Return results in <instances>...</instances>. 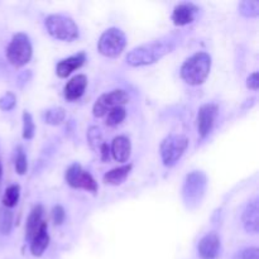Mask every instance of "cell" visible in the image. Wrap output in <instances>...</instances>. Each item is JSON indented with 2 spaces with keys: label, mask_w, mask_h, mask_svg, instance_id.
I'll use <instances>...</instances> for the list:
<instances>
[{
  "label": "cell",
  "mask_w": 259,
  "mask_h": 259,
  "mask_svg": "<svg viewBox=\"0 0 259 259\" xmlns=\"http://www.w3.org/2000/svg\"><path fill=\"white\" fill-rule=\"evenodd\" d=\"M175 46H176V39L172 37H164L158 40H153V42L132 50L126 56V62L133 67L152 65L164 57L167 53L172 52Z\"/></svg>",
  "instance_id": "cell-1"
},
{
  "label": "cell",
  "mask_w": 259,
  "mask_h": 259,
  "mask_svg": "<svg viewBox=\"0 0 259 259\" xmlns=\"http://www.w3.org/2000/svg\"><path fill=\"white\" fill-rule=\"evenodd\" d=\"M211 68V57L206 52H197L187 58L181 66L182 80L191 86H199L206 81Z\"/></svg>",
  "instance_id": "cell-2"
},
{
  "label": "cell",
  "mask_w": 259,
  "mask_h": 259,
  "mask_svg": "<svg viewBox=\"0 0 259 259\" xmlns=\"http://www.w3.org/2000/svg\"><path fill=\"white\" fill-rule=\"evenodd\" d=\"M45 25L53 38L65 42H72L78 38V27L72 18L62 14H51L46 18Z\"/></svg>",
  "instance_id": "cell-3"
},
{
  "label": "cell",
  "mask_w": 259,
  "mask_h": 259,
  "mask_svg": "<svg viewBox=\"0 0 259 259\" xmlns=\"http://www.w3.org/2000/svg\"><path fill=\"white\" fill-rule=\"evenodd\" d=\"M207 187L206 175L201 171H194L187 175L182 187V197L187 207L197 206L204 197Z\"/></svg>",
  "instance_id": "cell-4"
},
{
  "label": "cell",
  "mask_w": 259,
  "mask_h": 259,
  "mask_svg": "<svg viewBox=\"0 0 259 259\" xmlns=\"http://www.w3.org/2000/svg\"><path fill=\"white\" fill-rule=\"evenodd\" d=\"M33 48L29 38L24 33H17L7 47V58L14 67L27 65L32 58Z\"/></svg>",
  "instance_id": "cell-5"
},
{
  "label": "cell",
  "mask_w": 259,
  "mask_h": 259,
  "mask_svg": "<svg viewBox=\"0 0 259 259\" xmlns=\"http://www.w3.org/2000/svg\"><path fill=\"white\" fill-rule=\"evenodd\" d=\"M189 139L182 134H171L166 137L159 147L162 162L166 167H172L179 162L187 149Z\"/></svg>",
  "instance_id": "cell-6"
},
{
  "label": "cell",
  "mask_w": 259,
  "mask_h": 259,
  "mask_svg": "<svg viewBox=\"0 0 259 259\" xmlns=\"http://www.w3.org/2000/svg\"><path fill=\"white\" fill-rule=\"evenodd\" d=\"M126 46V37L119 28H109L100 35L98 50L105 57L115 58L124 51Z\"/></svg>",
  "instance_id": "cell-7"
},
{
  "label": "cell",
  "mask_w": 259,
  "mask_h": 259,
  "mask_svg": "<svg viewBox=\"0 0 259 259\" xmlns=\"http://www.w3.org/2000/svg\"><path fill=\"white\" fill-rule=\"evenodd\" d=\"M129 101V95L124 90H113L103 94L94 104L93 114L96 118H103L110 110L118 106H123Z\"/></svg>",
  "instance_id": "cell-8"
},
{
  "label": "cell",
  "mask_w": 259,
  "mask_h": 259,
  "mask_svg": "<svg viewBox=\"0 0 259 259\" xmlns=\"http://www.w3.org/2000/svg\"><path fill=\"white\" fill-rule=\"evenodd\" d=\"M65 180L67 185L73 189H82L90 192L98 191V184L95 179L78 163H72L66 169Z\"/></svg>",
  "instance_id": "cell-9"
},
{
  "label": "cell",
  "mask_w": 259,
  "mask_h": 259,
  "mask_svg": "<svg viewBox=\"0 0 259 259\" xmlns=\"http://www.w3.org/2000/svg\"><path fill=\"white\" fill-rule=\"evenodd\" d=\"M217 115L218 106L215 104H205L200 108L197 114V131L201 138H205L211 132Z\"/></svg>",
  "instance_id": "cell-10"
},
{
  "label": "cell",
  "mask_w": 259,
  "mask_h": 259,
  "mask_svg": "<svg viewBox=\"0 0 259 259\" xmlns=\"http://www.w3.org/2000/svg\"><path fill=\"white\" fill-rule=\"evenodd\" d=\"M201 259H217L220 252V238L217 233H209L201 238L197 245Z\"/></svg>",
  "instance_id": "cell-11"
},
{
  "label": "cell",
  "mask_w": 259,
  "mask_h": 259,
  "mask_svg": "<svg viewBox=\"0 0 259 259\" xmlns=\"http://www.w3.org/2000/svg\"><path fill=\"white\" fill-rule=\"evenodd\" d=\"M197 12H199V8L192 3H181L175 7L174 13H172V22L177 27H184L194 22Z\"/></svg>",
  "instance_id": "cell-12"
},
{
  "label": "cell",
  "mask_w": 259,
  "mask_h": 259,
  "mask_svg": "<svg viewBox=\"0 0 259 259\" xmlns=\"http://www.w3.org/2000/svg\"><path fill=\"white\" fill-rule=\"evenodd\" d=\"M85 61H86L85 52L76 53V55L71 56V57L60 61V62L57 63V67H56V73H57L58 77L66 78L67 76H70L73 71L80 68L81 66L85 63Z\"/></svg>",
  "instance_id": "cell-13"
},
{
  "label": "cell",
  "mask_w": 259,
  "mask_h": 259,
  "mask_svg": "<svg viewBox=\"0 0 259 259\" xmlns=\"http://www.w3.org/2000/svg\"><path fill=\"white\" fill-rule=\"evenodd\" d=\"M88 86V77L85 75H76L68 81L63 89V95L66 100L75 101L78 100L83 95Z\"/></svg>",
  "instance_id": "cell-14"
},
{
  "label": "cell",
  "mask_w": 259,
  "mask_h": 259,
  "mask_svg": "<svg viewBox=\"0 0 259 259\" xmlns=\"http://www.w3.org/2000/svg\"><path fill=\"white\" fill-rule=\"evenodd\" d=\"M30 242V253L34 257H40L50 245V235L47 232V223L43 222L39 230L34 234V237L29 240Z\"/></svg>",
  "instance_id": "cell-15"
},
{
  "label": "cell",
  "mask_w": 259,
  "mask_h": 259,
  "mask_svg": "<svg viewBox=\"0 0 259 259\" xmlns=\"http://www.w3.org/2000/svg\"><path fill=\"white\" fill-rule=\"evenodd\" d=\"M132 152V144L129 141L128 137L125 136H119L116 138H114L113 143H111V152L113 154V158L116 162H126L131 157Z\"/></svg>",
  "instance_id": "cell-16"
},
{
  "label": "cell",
  "mask_w": 259,
  "mask_h": 259,
  "mask_svg": "<svg viewBox=\"0 0 259 259\" xmlns=\"http://www.w3.org/2000/svg\"><path fill=\"white\" fill-rule=\"evenodd\" d=\"M243 227L245 232L250 234L258 233V200L254 199L247 205L245 210L243 211Z\"/></svg>",
  "instance_id": "cell-17"
},
{
  "label": "cell",
  "mask_w": 259,
  "mask_h": 259,
  "mask_svg": "<svg viewBox=\"0 0 259 259\" xmlns=\"http://www.w3.org/2000/svg\"><path fill=\"white\" fill-rule=\"evenodd\" d=\"M43 212H45V210H43V206L40 204L35 205L32 211H30L27 220V225H25V238L28 240L34 237L35 233L39 230L40 225L43 224Z\"/></svg>",
  "instance_id": "cell-18"
},
{
  "label": "cell",
  "mask_w": 259,
  "mask_h": 259,
  "mask_svg": "<svg viewBox=\"0 0 259 259\" xmlns=\"http://www.w3.org/2000/svg\"><path fill=\"white\" fill-rule=\"evenodd\" d=\"M132 164H125V166L116 167V168L110 169L104 175L103 180L106 185H111V186H118L121 185L126 180L128 175L132 171Z\"/></svg>",
  "instance_id": "cell-19"
},
{
  "label": "cell",
  "mask_w": 259,
  "mask_h": 259,
  "mask_svg": "<svg viewBox=\"0 0 259 259\" xmlns=\"http://www.w3.org/2000/svg\"><path fill=\"white\" fill-rule=\"evenodd\" d=\"M20 196V187L19 185H10L4 192L3 196V205L7 209H12V207L17 206L18 201H19Z\"/></svg>",
  "instance_id": "cell-20"
},
{
  "label": "cell",
  "mask_w": 259,
  "mask_h": 259,
  "mask_svg": "<svg viewBox=\"0 0 259 259\" xmlns=\"http://www.w3.org/2000/svg\"><path fill=\"white\" fill-rule=\"evenodd\" d=\"M66 118V111L63 108H51L48 110L45 111L43 114V119L47 124L51 125H58V124L62 123Z\"/></svg>",
  "instance_id": "cell-21"
},
{
  "label": "cell",
  "mask_w": 259,
  "mask_h": 259,
  "mask_svg": "<svg viewBox=\"0 0 259 259\" xmlns=\"http://www.w3.org/2000/svg\"><path fill=\"white\" fill-rule=\"evenodd\" d=\"M13 229V212L7 207H0V234H10Z\"/></svg>",
  "instance_id": "cell-22"
},
{
  "label": "cell",
  "mask_w": 259,
  "mask_h": 259,
  "mask_svg": "<svg viewBox=\"0 0 259 259\" xmlns=\"http://www.w3.org/2000/svg\"><path fill=\"white\" fill-rule=\"evenodd\" d=\"M126 111L123 106H118V108H114L113 110L109 111L106 114V121L105 124L108 126H116L121 123V121L125 119Z\"/></svg>",
  "instance_id": "cell-23"
},
{
  "label": "cell",
  "mask_w": 259,
  "mask_h": 259,
  "mask_svg": "<svg viewBox=\"0 0 259 259\" xmlns=\"http://www.w3.org/2000/svg\"><path fill=\"white\" fill-rule=\"evenodd\" d=\"M239 12L247 18H255L259 14V2L257 0H245L240 3Z\"/></svg>",
  "instance_id": "cell-24"
},
{
  "label": "cell",
  "mask_w": 259,
  "mask_h": 259,
  "mask_svg": "<svg viewBox=\"0 0 259 259\" xmlns=\"http://www.w3.org/2000/svg\"><path fill=\"white\" fill-rule=\"evenodd\" d=\"M35 133V125L33 121L32 115L28 111L23 113V138L24 139H32Z\"/></svg>",
  "instance_id": "cell-25"
},
{
  "label": "cell",
  "mask_w": 259,
  "mask_h": 259,
  "mask_svg": "<svg viewBox=\"0 0 259 259\" xmlns=\"http://www.w3.org/2000/svg\"><path fill=\"white\" fill-rule=\"evenodd\" d=\"M88 141L89 144H90L91 148L94 151L96 149H100L101 144L104 143L103 141V136H101V132L98 126H90L88 131Z\"/></svg>",
  "instance_id": "cell-26"
},
{
  "label": "cell",
  "mask_w": 259,
  "mask_h": 259,
  "mask_svg": "<svg viewBox=\"0 0 259 259\" xmlns=\"http://www.w3.org/2000/svg\"><path fill=\"white\" fill-rule=\"evenodd\" d=\"M28 163H27V156L24 153V149L22 147H18L17 156H15V171L18 175H24L27 172Z\"/></svg>",
  "instance_id": "cell-27"
},
{
  "label": "cell",
  "mask_w": 259,
  "mask_h": 259,
  "mask_svg": "<svg viewBox=\"0 0 259 259\" xmlns=\"http://www.w3.org/2000/svg\"><path fill=\"white\" fill-rule=\"evenodd\" d=\"M15 104H17V98L13 93H7L0 98V109L4 111H9L14 109Z\"/></svg>",
  "instance_id": "cell-28"
},
{
  "label": "cell",
  "mask_w": 259,
  "mask_h": 259,
  "mask_svg": "<svg viewBox=\"0 0 259 259\" xmlns=\"http://www.w3.org/2000/svg\"><path fill=\"white\" fill-rule=\"evenodd\" d=\"M234 259H259L258 248H245L234 255Z\"/></svg>",
  "instance_id": "cell-29"
},
{
  "label": "cell",
  "mask_w": 259,
  "mask_h": 259,
  "mask_svg": "<svg viewBox=\"0 0 259 259\" xmlns=\"http://www.w3.org/2000/svg\"><path fill=\"white\" fill-rule=\"evenodd\" d=\"M52 218H53V222H55L56 225H61L63 222H65V218H66V212L65 209H63L61 205H57V206L53 207L52 210Z\"/></svg>",
  "instance_id": "cell-30"
},
{
  "label": "cell",
  "mask_w": 259,
  "mask_h": 259,
  "mask_svg": "<svg viewBox=\"0 0 259 259\" xmlns=\"http://www.w3.org/2000/svg\"><path fill=\"white\" fill-rule=\"evenodd\" d=\"M259 86V80H258V72H253L252 75H249V77L247 78V88L250 90H258Z\"/></svg>",
  "instance_id": "cell-31"
},
{
  "label": "cell",
  "mask_w": 259,
  "mask_h": 259,
  "mask_svg": "<svg viewBox=\"0 0 259 259\" xmlns=\"http://www.w3.org/2000/svg\"><path fill=\"white\" fill-rule=\"evenodd\" d=\"M99 151H100V153H101V161L108 162L109 161V154H110V148H109L108 143H105V142H104V143L101 144V147H100V149H99Z\"/></svg>",
  "instance_id": "cell-32"
},
{
  "label": "cell",
  "mask_w": 259,
  "mask_h": 259,
  "mask_svg": "<svg viewBox=\"0 0 259 259\" xmlns=\"http://www.w3.org/2000/svg\"><path fill=\"white\" fill-rule=\"evenodd\" d=\"M2 176H3V166H2V161H0V182H2Z\"/></svg>",
  "instance_id": "cell-33"
}]
</instances>
